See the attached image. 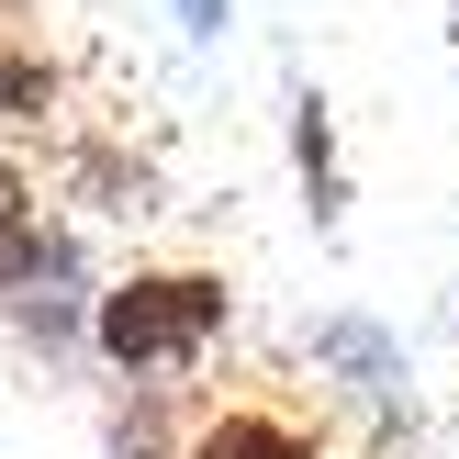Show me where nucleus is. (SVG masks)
Masks as SVG:
<instances>
[{"label":"nucleus","instance_id":"nucleus-1","mask_svg":"<svg viewBox=\"0 0 459 459\" xmlns=\"http://www.w3.org/2000/svg\"><path fill=\"white\" fill-rule=\"evenodd\" d=\"M224 336V281L213 269H146V281L101 291V348L124 370H169V359H202Z\"/></svg>","mask_w":459,"mask_h":459},{"label":"nucleus","instance_id":"nucleus-2","mask_svg":"<svg viewBox=\"0 0 459 459\" xmlns=\"http://www.w3.org/2000/svg\"><path fill=\"white\" fill-rule=\"evenodd\" d=\"M191 459H314L303 426H281V415H224V426H202Z\"/></svg>","mask_w":459,"mask_h":459},{"label":"nucleus","instance_id":"nucleus-3","mask_svg":"<svg viewBox=\"0 0 459 459\" xmlns=\"http://www.w3.org/2000/svg\"><path fill=\"white\" fill-rule=\"evenodd\" d=\"M12 247H22V191L0 179V269H12Z\"/></svg>","mask_w":459,"mask_h":459},{"label":"nucleus","instance_id":"nucleus-4","mask_svg":"<svg viewBox=\"0 0 459 459\" xmlns=\"http://www.w3.org/2000/svg\"><path fill=\"white\" fill-rule=\"evenodd\" d=\"M179 12H191V22H202V34H213V22H224V0H179Z\"/></svg>","mask_w":459,"mask_h":459}]
</instances>
